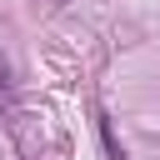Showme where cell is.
<instances>
[{"mask_svg": "<svg viewBox=\"0 0 160 160\" xmlns=\"http://www.w3.org/2000/svg\"><path fill=\"white\" fill-rule=\"evenodd\" d=\"M55 5H65V0H55Z\"/></svg>", "mask_w": 160, "mask_h": 160, "instance_id": "3", "label": "cell"}, {"mask_svg": "<svg viewBox=\"0 0 160 160\" xmlns=\"http://www.w3.org/2000/svg\"><path fill=\"white\" fill-rule=\"evenodd\" d=\"M95 130H100V145H105V160H125V145L115 140V130H110V115H105V110H95Z\"/></svg>", "mask_w": 160, "mask_h": 160, "instance_id": "1", "label": "cell"}, {"mask_svg": "<svg viewBox=\"0 0 160 160\" xmlns=\"http://www.w3.org/2000/svg\"><path fill=\"white\" fill-rule=\"evenodd\" d=\"M0 90H10V65H5V55H0Z\"/></svg>", "mask_w": 160, "mask_h": 160, "instance_id": "2", "label": "cell"}]
</instances>
